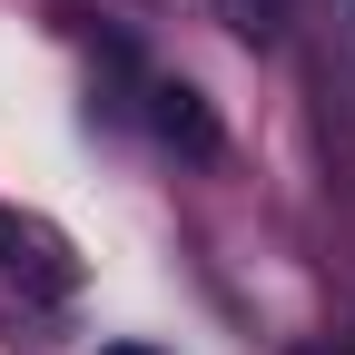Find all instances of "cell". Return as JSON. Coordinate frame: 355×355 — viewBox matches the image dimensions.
<instances>
[{
    "label": "cell",
    "mask_w": 355,
    "mask_h": 355,
    "mask_svg": "<svg viewBox=\"0 0 355 355\" xmlns=\"http://www.w3.org/2000/svg\"><path fill=\"white\" fill-rule=\"evenodd\" d=\"M345 355H355V345H345Z\"/></svg>",
    "instance_id": "cell-6"
},
{
    "label": "cell",
    "mask_w": 355,
    "mask_h": 355,
    "mask_svg": "<svg viewBox=\"0 0 355 355\" xmlns=\"http://www.w3.org/2000/svg\"><path fill=\"white\" fill-rule=\"evenodd\" d=\"M0 277L60 306V296H79V247L50 227V217H30V207H0Z\"/></svg>",
    "instance_id": "cell-1"
},
{
    "label": "cell",
    "mask_w": 355,
    "mask_h": 355,
    "mask_svg": "<svg viewBox=\"0 0 355 355\" xmlns=\"http://www.w3.org/2000/svg\"><path fill=\"white\" fill-rule=\"evenodd\" d=\"M296 20H316V30H326V69L355 89V0H296Z\"/></svg>",
    "instance_id": "cell-3"
},
{
    "label": "cell",
    "mask_w": 355,
    "mask_h": 355,
    "mask_svg": "<svg viewBox=\"0 0 355 355\" xmlns=\"http://www.w3.org/2000/svg\"><path fill=\"white\" fill-rule=\"evenodd\" d=\"M217 20H227L247 50H277V40H286V20H296V0H217Z\"/></svg>",
    "instance_id": "cell-4"
},
{
    "label": "cell",
    "mask_w": 355,
    "mask_h": 355,
    "mask_svg": "<svg viewBox=\"0 0 355 355\" xmlns=\"http://www.w3.org/2000/svg\"><path fill=\"white\" fill-rule=\"evenodd\" d=\"M148 128L178 158H217V109H207V89H188V79H158L148 89Z\"/></svg>",
    "instance_id": "cell-2"
},
{
    "label": "cell",
    "mask_w": 355,
    "mask_h": 355,
    "mask_svg": "<svg viewBox=\"0 0 355 355\" xmlns=\"http://www.w3.org/2000/svg\"><path fill=\"white\" fill-rule=\"evenodd\" d=\"M99 355H148V345H99Z\"/></svg>",
    "instance_id": "cell-5"
}]
</instances>
